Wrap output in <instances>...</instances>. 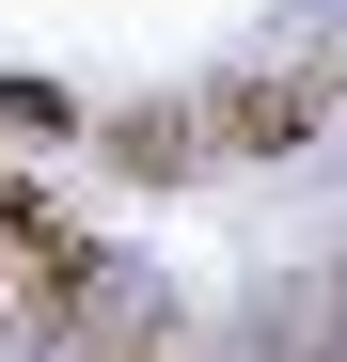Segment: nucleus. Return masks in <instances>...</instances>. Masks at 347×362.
Masks as SVG:
<instances>
[{"mask_svg": "<svg viewBox=\"0 0 347 362\" xmlns=\"http://www.w3.org/2000/svg\"><path fill=\"white\" fill-rule=\"evenodd\" d=\"M300 127H316V95H284V79H253L237 110H221V142H300Z\"/></svg>", "mask_w": 347, "mask_h": 362, "instance_id": "f257e3e1", "label": "nucleus"}, {"mask_svg": "<svg viewBox=\"0 0 347 362\" xmlns=\"http://www.w3.org/2000/svg\"><path fill=\"white\" fill-rule=\"evenodd\" d=\"M0 252H16V189H0Z\"/></svg>", "mask_w": 347, "mask_h": 362, "instance_id": "f03ea898", "label": "nucleus"}]
</instances>
